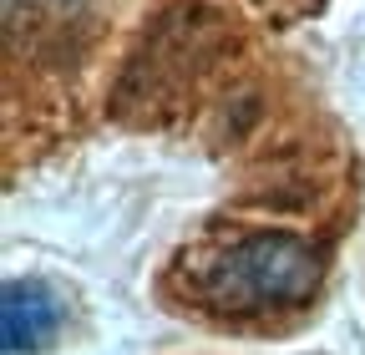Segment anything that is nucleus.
Returning a JSON list of instances; mask_svg holds the SVG:
<instances>
[{"label":"nucleus","instance_id":"f257e3e1","mask_svg":"<svg viewBox=\"0 0 365 355\" xmlns=\"http://www.w3.org/2000/svg\"><path fill=\"white\" fill-rule=\"evenodd\" d=\"M319 284V249L294 234H249L208 259L198 289L228 315L304 304Z\"/></svg>","mask_w":365,"mask_h":355},{"label":"nucleus","instance_id":"f03ea898","mask_svg":"<svg viewBox=\"0 0 365 355\" xmlns=\"http://www.w3.org/2000/svg\"><path fill=\"white\" fill-rule=\"evenodd\" d=\"M61 304L41 284H6V350H36L56 335Z\"/></svg>","mask_w":365,"mask_h":355}]
</instances>
